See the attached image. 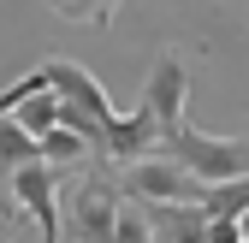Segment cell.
Here are the masks:
<instances>
[{
    "label": "cell",
    "mask_w": 249,
    "mask_h": 243,
    "mask_svg": "<svg viewBox=\"0 0 249 243\" xmlns=\"http://www.w3.org/2000/svg\"><path fill=\"white\" fill-rule=\"evenodd\" d=\"M124 208V190H119V172H107V160L83 166V184L71 190L66 202V243H113V220Z\"/></svg>",
    "instance_id": "obj_1"
},
{
    "label": "cell",
    "mask_w": 249,
    "mask_h": 243,
    "mask_svg": "<svg viewBox=\"0 0 249 243\" xmlns=\"http://www.w3.org/2000/svg\"><path fill=\"white\" fill-rule=\"evenodd\" d=\"M160 148H166L172 160H184V166L202 178V184H220V178L249 172V142H237V137H208V131L190 125V119H184L178 131H166Z\"/></svg>",
    "instance_id": "obj_2"
},
{
    "label": "cell",
    "mask_w": 249,
    "mask_h": 243,
    "mask_svg": "<svg viewBox=\"0 0 249 243\" xmlns=\"http://www.w3.org/2000/svg\"><path fill=\"white\" fill-rule=\"evenodd\" d=\"M119 190L131 202H196L202 196V178L184 160H172L166 148H160V155L148 148V155H137V160L119 166Z\"/></svg>",
    "instance_id": "obj_3"
},
{
    "label": "cell",
    "mask_w": 249,
    "mask_h": 243,
    "mask_svg": "<svg viewBox=\"0 0 249 243\" xmlns=\"http://www.w3.org/2000/svg\"><path fill=\"white\" fill-rule=\"evenodd\" d=\"M184 101H190V66H184V53H172V48H166L160 59H154V71L142 77V107L154 113L160 137L184 125Z\"/></svg>",
    "instance_id": "obj_4"
},
{
    "label": "cell",
    "mask_w": 249,
    "mask_h": 243,
    "mask_svg": "<svg viewBox=\"0 0 249 243\" xmlns=\"http://www.w3.org/2000/svg\"><path fill=\"white\" fill-rule=\"evenodd\" d=\"M42 71H48V83L59 89V95H66L71 107H83L89 119H101V125H107V119L119 113V107L107 101V89H101L95 77H89V71L77 66V59H48V66H42Z\"/></svg>",
    "instance_id": "obj_5"
},
{
    "label": "cell",
    "mask_w": 249,
    "mask_h": 243,
    "mask_svg": "<svg viewBox=\"0 0 249 243\" xmlns=\"http://www.w3.org/2000/svg\"><path fill=\"white\" fill-rule=\"evenodd\" d=\"M36 155H42L59 178H66V172H83L89 160H95V142L77 137L71 125H53V131H42V137H36Z\"/></svg>",
    "instance_id": "obj_6"
},
{
    "label": "cell",
    "mask_w": 249,
    "mask_h": 243,
    "mask_svg": "<svg viewBox=\"0 0 249 243\" xmlns=\"http://www.w3.org/2000/svg\"><path fill=\"white\" fill-rule=\"evenodd\" d=\"M12 119H18V125L30 131V137H42V131H53L59 125V89L53 83H42V89H30V95L12 107Z\"/></svg>",
    "instance_id": "obj_7"
},
{
    "label": "cell",
    "mask_w": 249,
    "mask_h": 243,
    "mask_svg": "<svg viewBox=\"0 0 249 243\" xmlns=\"http://www.w3.org/2000/svg\"><path fill=\"white\" fill-rule=\"evenodd\" d=\"M24 160H42L36 155V137H30L12 113H0V178H6L12 166H24Z\"/></svg>",
    "instance_id": "obj_8"
},
{
    "label": "cell",
    "mask_w": 249,
    "mask_h": 243,
    "mask_svg": "<svg viewBox=\"0 0 249 243\" xmlns=\"http://www.w3.org/2000/svg\"><path fill=\"white\" fill-rule=\"evenodd\" d=\"M48 6L59 12V18H66V24H113L119 18V0H48Z\"/></svg>",
    "instance_id": "obj_9"
},
{
    "label": "cell",
    "mask_w": 249,
    "mask_h": 243,
    "mask_svg": "<svg viewBox=\"0 0 249 243\" xmlns=\"http://www.w3.org/2000/svg\"><path fill=\"white\" fill-rule=\"evenodd\" d=\"M113 243H154V231H148V220H142V208L124 196V208H119V220H113Z\"/></svg>",
    "instance_id": "obj_10"
},
{
    "label": "cell",
    "mask_w": 249,
    "mask_h": 243,
    "mask_svg": "<svg viewBox=\"0 0 249 243\" xmlns=\"http://www.w3.org/2000/svg\"><path fill=\"white\" fill-rule=\"evenodd\" d=\"M237 237H243V220H226V214L208 220V243H237Z\"/></svg>",
    "instance_id": "obj_11"
},
{
    "label": "cell",
    "mask_w": 249,
    "mask_h": 243,
    "mask_svg": "<svg viewBox=\"0 0 249 243\" xmlns=\"http://www.w3.org/2000/svg\"><path fill=\"white\" fill-rule=\"evenodd\" d=\"M0 220H6V184H0Z\"/></svg>",
    "instance_id": "obj_12"
},
{
    "label": "cell",
    "mask_w": 249,
    "mask_h": 243,
    "mask_svg": "<svg viewBox=\"0 0 249 243\" xmlns=\"http://www.w3.org/2000/svg\"><path fill=\"white\" fill-rule=\"evenodd\" d=\"M0 243H6V220H0Z\"/></svg>",
    "instance_id": "obj_13"
},
{
    "label": "cell",
    "mask_w": 249,
    "mask_h": 243,
    "mask_svg": "<svg viewBox=\"0 0 249 243\" xmlns=\"http://www.w3.org/2000/svg\"><path fill=\"white\" fill-rule=\"evenodd\" d=\"M237 243H249V237H237Z\"/></svg>",
    "instance_id": "obj_14"
}]
</instances>
